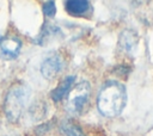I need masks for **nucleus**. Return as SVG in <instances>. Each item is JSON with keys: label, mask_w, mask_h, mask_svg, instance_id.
Returning a JSON list of instances; mask_svg holds the SVG:
<instances>
[{"label": "nucleus", "mask_w": 153, "mask_h": 136, "mask_svg": "<svg viewBox=\"0 0 153 136\" xmlns=\"http://www.w3.org/2000/svg\"><path fill=\"white\" fill-rule=\"evenodd\" d=\"M127 105V89L116 80L105 81L97 95V107L100 115L108 118L117 117Z\"/></svg>", "instance_id": "1"}, {"label": "nucleus", "mask_w": 153, "mask_h": 136, "mask_svg": "<svg viewBox=\"0 0 153 136\" xmlns=\"http://www.w3.org/2000/svg\"><path fill=\"white\" fill-rule=\"evenodd\" d=\"M30 97L31 89L24 82H16L10 87L4 103V111L10 122L14 123L20 118L30 100Z\"/></svg>", "instance_id": "2"}, {"label": "nucleus", "mask_w": 153, "mask_h": 136, "mask_svg": "<svg viewBox=\"0 0 153 136\" xmlns=\"http://www.w3.org/2000/svg\"><path fill=\"white\" fill-rule=\"evenodd\" d=\"M91 97V86L87 81L76 84L67 94L66 110L72 116H80L84 113Z\"/></svg>", "instance_id": "3"}, {"label": "nucleus", "mask_w": 153, "mask_h": 136, "mask_svg": "<svg viewBox=\"0 0 153 136\" xmlns=\"http://www.w3.org/2000/svg\"><path fill=\"white\" fill-rule=\"evenodd\" d=\"M65 60L59 52H51L41 63V74L47 80L55 79L63 69Z\"/></svg>", "instance_id": "4"}, {"label": "nucleus", "mask_w": 153, "mask_h": 136, "mask_svg": "<svg viewBox=\"0 0 153 136\" xmlns=\"http://www.w3.org/2000/svg\"><path fill=\"white\" fill-rule=\"evenodd\" d=\"M22 49V41L16 36H8L0 39V56L6 60L16 58Z\"/></svg>", "instance_id": "5"}, {"label": "nucleus", "mask_w": 153, "mask_h": 136, "mask_svg": "<svg viewBox=\"0 0 153 136\" xmlns=\"http://www.w3.org/2000/svg\"><path fill=\"white\" fill-rule=\"evenodd\" d=\"M139 36L136 31L131 29H124L118 37V47L126 54H134L137 49Z\"/></svg>", "instance_id": "6"}, {"label": "nucleus", "mask_w": 153, "mask_h": 136, "mask_svg": "<svg viewBox=\"0 0 153 136\" xmlns=\"http://www.w3.org/2000/svg\"><path fill=\"white\" fill-rule=\"evenodd\" d=\"M65 10L72 17H86L92 7L87 0H68L65 2Z\"/></svg>", "instance_id": "7"}, {"label": "nucleus", "mask_w": 153, "mask_h": 136, "mask_svg": "<svg viewBox=\"0 0 153 136\" xmlns=\"http://www.w3.org/2000/svg\"><path fill=\"white\" fill-rule=\"evenodd\" d=\"M75 79H76L75 75H67V76H65V78L60 81V84L51 91V93H50L51 99H53L55 103H59V101H61L65 97H67L68 92H69L71 88L73 87V84H74Z\"/></svg>", "instance_id": "8"}, {"label": "nucleus", "mask_w": 153, "mask_h": 136, "mask_svg": "<svg viewBox=\"0 0 153 136\" xmlns=\"http://www.w3.org/2000/svg\"><path fill=\"white\" fill-rule=\"evenodd\" d=\"M61 131L66 136H86L82 131V129L72 119H65L61 123Z\"/></svg>", "instance_id": "9"}, {"label": "nucleus", "mask_w": 153, "mask_h": 136, "mask_svg": "<svg viewBox=\"0 0 153 136\" xmlns=\"http://www.w3.org/2000/svg\"><path fill=\"white\" fill-rule=\"evenodd\" d=\"M42 10H43V13H44L45 17L53 18V17L55 16V13H56L55 2H54V1H45V2H43Z\"/></svg>", "instance_id": "10"}, {"label": "nucleus", "mask_w": 153, "mask_h": 136, "mask_svg": "<svg viewBox=\"0 0 153 136\" xmlns=\"http://www.w3.org/2000/svg\"><path fill=\"white\" fill-rule=\"evenodd\" d=\"M114 72H116V74H118V75H124V74H128L130 72V68L127 67V66H124V64H122V66L116 67Z\"/></svg>", "instance_id": "11"}]
</instances>
